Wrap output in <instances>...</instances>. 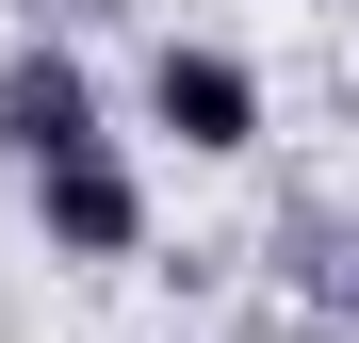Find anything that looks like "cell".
<instances>
[{
  "mask_svg": "<svg viewBox=\"0 0 359 343\" xmlns=\"http://www.w3.org/2000/svg\"><path fill=\"white\" fill-rule=\"evenodd\" d=\"M294 343H359V327H294Z\"/></svg>",
  "mask_w": 359,
  "mask_h": 343,
  "instance_id": "5",
  "label": "cell"
},
{
  "mask_svg": "<svg viewBox=\"0 0 359 343\" xmlns=\"http://www.w3.org/2000/svg\"><path fill=\"white\" fill-rule=\"evenodd\" d=\"M49 147H98V66L66 33H33L0 66V163H49Z\"/></svg>",
  "mask_w": 359,
  "mask_h": 343,
  "instance_id": "3",
  "label": "cell"
},
{
  "mask_svg": "<svg viewBox=\"0 0 359 343\" xmlns=\"http://www.w3.org/2000/svg\"><path fill=\"white\" fill-rule=\"evenodd\" d=\"M49 17H114V0H33V33H49Z\"/></svg>",
  "mask_w": 359,
  "mask_h": 343,
  "instance_id": "4",
  "label": "cell"
},
{
  "mask_svg": "<svg viewBox=\"0 0 359 343\" xmlns=\"http://www.w3.org/2000/svg\"><path fill=\"white\" fill-rule=\"evenodd\" d=\"M17 180H33V246H49V262H82V278H98V262H131V246H147V180L114 163V131L17 163Z\"/></svg>",
  "mask_w": 359,
  "mask_h": 343,
  "instance_id": "1",
  "label": "cell"
},
{
  "mask_svg": "<svg viewBox=\"0 0 359 343\" xmlns=\"http://www.w3.org/2000/svg\"><path fill=\"white\" fill-rule=\"evenodd\" d=\"M147 114H163L196 163H245V147H262V66L212 49V33H163V49H147Z\"/></svg>",
  "mask_w": 359,
  "mask_h": 343,
  "instance_id": "2",
  "label": "cell"
}]
</instances>
